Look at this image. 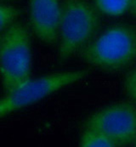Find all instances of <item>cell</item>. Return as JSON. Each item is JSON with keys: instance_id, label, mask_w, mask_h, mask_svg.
<instances>
[{"instance_id": "obj_12", "label": "cell", "mask_w": 136, "mask_h": 147, "mask_svg": "<svg viewBox=\"0 0 136 147\" xmlns=\"http://www.w3.org/2000/svg\"><path fill=\"white\" fill-rule=\"evenodd\" d=\"M134 146H136V138H135V142H134Z\"/></svg>"}, {"instance_id": "obj_6", "label": "cell", "mask_w": 136, "mask_h": 147, "mask_svg": "<svg viewBox=\"0 0 136 147\" xmlns=\"http://www.w3.org/2000/svg\"><path fill=\"white\" fill-rule=\"evenodd\" d=\"M61 17L60 0H29L31 27L43 42L52 44L58 40Z\"/></svg>"}, {"instance_id": "obj_4", "label": "cell", "mask_w": 136, "mask_h": 147, "mask_svg": "<svg viewBox=\"0 0 136 147\" xmlns=\"http://www.w3.org/2000/svg\"><path fill=\"white\" fill-rule=\"evenodd\" d=\"M88 75V71L77 70L50 73L34 79L30 78L0 98V118L36 104L68 85L79 82Z\"/></svg>"}, {"instance_id": "obj_9", "label": "cell", "mask_w": 136, "mask_h": 147, "mask_svg": "<svg viewBox=\"0 0 136 147\" xmlns=\"http://www.w3.org/2000/svg\"><path fill=\"white\" fill-rule=\"evenodd\" d=\"M19 10L8 4L0 3V35L14 22L19 16Z\"/></svg>"}, {"instance_id": "obj_2", "label": "cell", "mask_w": 136, "mask_h": 147, "mask_svg": "<svg viewBox=\"0 0 136 147\" xmlns=\"http://www.w3.org/2000/svg\"><path fill=\"white\" fill-rule=\"evenodd\" d=\"M100 28L99 11L87 0H63L59 28V57L67 61L96 37Z\"/></svg>"}, {"instance_id": "obj_5", "label": "cell", "mask_w": 136, "mask_h": 147, "mask_svg": "<svg viewBox=\"0 0 136 147\" xmlns=\"http://www.w3.org/2000/svg\"><path fill=\"white\" fill-rule=\"evenodd\" d=\"M85 128L97 130L116 146L134 145L136 138V106L129 101L107 105L89 117Z\"/></svg>"}, {"instance_id": "obj_7", "label": "cell", "mask_w": 136, "mask_h": 147, "mask_svg": "<svg viewBox=\"0 0 136 147\" xmlns=\"http://www.w3.org/2000/svg\"><path fill=\"white\" fill-rule=\"evenodd\" d=\"M96 9L109 16H119L131 7V0H91Z\"/></svg>"}, {"instance_id": "obj_10", "label": "cell", "mask_w": 136, "mask_h": 147, "mask_svg": "<svg viewBox=\"0 0 136 147\" xmlns=\"http://www.w3.org/2000/svg\"><path fill=\"white\" fill-rule=\"evenodd\" d=\"M123 90L128 96L136 101V66L126 75L123 80Z\"/></svg>"}, {"instance_id": "obj_8", "label": "cell", "mask_w": 136, "mask_h": 147, "mask_svg": "<svg viewBox=\"0 0 136 147\" xmlns=\"http://www.w3.org/2000/svg\"><path fill=\"white\" fill-rule=\"evenodd\" d=\"M79 145L83 147H116L106 135L90 128L84 129L81 134Z\"/></svg>"}, {"instance_id": "obj_11", "label": "cell", "mask_w": 136, "mask_h": 147, "mask_svg": "<svg viewBox=\"0 0 136 147\" xmlns=\"http://www.w3.org/2000/svg\"><path fill=\"white\" fill-rule=\"evenodd\" d=\"M130 10L132 11L133 15L136 17V0H131V7Z\"/></svg>"}, {"instance_id": "obj_1", "label": "cell", "mask_w": 136, "mask_h": 147, "mask_svg": "<svg viewBox=\"0 0 136 147\" xmlns=\"http://www.w3.org/2000/svg\"><path fill=\"white\" fill-rule=\"evenodd\" d=\"M90 65L107 72H116L136 62V25H114L95 37L81 51Z\"/></svg>"}, {"instance_id": "obj_3", "label": "cell", "mask_w": 136, "mask_h": 147, "mask_svg": "<svg viewBox=\"0 0 136 147\" xmlns=\"http://www.w3.org/2000/svg\"><path fill=\"white\" fill-rule=\"evenodd\" d=\"M32 62L29 32L15 21L0 35V79L4 94L31 78Z\"/></svg>"}]
</instances>
